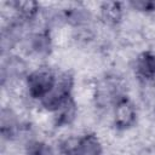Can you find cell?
Returning <instances> with one entry per match:
<instances>
[{
	"instance_id": "6da1fadb",
	"label": "cell",
	"mask_w": 155,
	"mask_h": 155,
	"mask_svg": "<svg viewBox=\"0 0 155 155\" xmlns=\"http://www.w3.org/2000/svg\"><path fill=\"white\" fill-rule=\"evenodd\" d=\"M73 85V79L70 75H62L56 82L52 90L41 99L44 107L50 110H58L69 98L70 90Z\"/></svg>"
},
{
	"instance_id": "7a4b0ae2",
	"label": "cell",
	"mask_w": 155,
	"mask_h": 155,
	"mask_svg": "<svg viewBox=\"0 0 155 155\" xmlns=\"http://www.w3.org/2000/svg\"><path fill=\"white\" fill-rule=\"evenodd\" d=\"M56 79L48 70H36L28 78L29 93L34 98H44L54 86Z\"/></svg>"
},
{
	"instance_id": "3957f363",
	"label": "cell",
	"mask_w": 155,
	"mask_h": 155,
	"mask_svg": "<svg viewBox=\"0 0 155 155\" xmlns=\"http://www.w3.org/2000/svg\"><path fill=\"white\" fill-rule=\"evenodd\" d=\"M136 121V110L132 103L126 99H119L115 108V124L119 128H127Z\"/></svg>"
},
{
	"instance_id": "277c9868",
	"label": "cell",
	"mask_w": 155,
	"mask_h": 155,
	"mask_svg": "<svg viewBox=\"0 0 155 155\" xmlns=\"http://www.w3.org/2000/svg\"><path fill=\"white\" fill-rule=\"evenodd\" d=\"M137 71L143 79H155V54L151 52L142 53L137 59Z\"/></svg>"
},
{
	"instance_id": "5b68a950",
	"label": "cell",
	"mask_w": 155,
	"mask_h": 155,
	"mask_svg": "<svg viewBox=\"0 0 155 155\" xmlns=\"http://www.w3.org/2000/svg\"><path fill=\"white\" fill-rule=\"evenodd\" d=\"M99 140L93 134H87L80 139V155H101Z\"/></svg>"
},
{
	"instance_id": "8992f818",
	"label": "cell",
	"mask_w": 155,
	"mask_h": 155,
	"mask_svg": "<svg viewBox=\"0 0 155 155\" xmlns=\"http://www.w3.org/2000/svg\"><path fill=\"white\" fill-rule=\"evenodd\" d=\"M102 17L107 23H117L121 18V5L119 2H104L102 5Z\"/></svg>"
},
{
	"instance_id": "52a82bcc",
	"label": "cell",
	"mask_w": 155,
	"mask_h": 155,
	"mask_svg": "<svg viewBox=\"0 0 155 155\" xmlns=\"http://www.w3.org/2000/svg\"><path fill=\"white\" fill-rule=\"evenodd\" d=\"M57 111H58V115H57V119H56L57 125L69 124L74 119V115H75V104L69 98Z\"/></svg>"
},
{
	"instance_id": "ba28073f",
	"label": "cell",
	"mask_w": 155,
	"mask_h": 155,
	"mask_svg": "<svg viewBox=\"0 0 155 155\" xmlns=\"http://www.w3.org/2000/svg\"><path fill=\"white\" fill-rule=\"evenodd\" d=\"M16 119L11 114L10 110H2V116H1V133L5 137H12L16 132Z\"/></svg>"
},
{
	"instance_id": "9c48e42d",
	"label": "cell",
	"mask_w": 155,
	"mask_h": 155,
	"mask_svg": "<svg viewBox=\"0 0 155 155\" xmlns=\"http://www.w3.org/2000/svg\"><path fill=\"white\" fill-rule=\"evenodd\" d=\"M13 5L16 10L19 12V15L25 19L34 17L35 13L38 12V4L34 1H17Z\"/></svg>"
},
{
	"instance_id": "30bf717a",
	"label": "cell",
	"mask_w": 155,
	"mask_h": 155,
	"mask_svg": "<svg viewBox=\"0 0 155 155\" xmlns=\"http://www.w3.org/2000/svg\"><path fill=\"white\" fill-rule=\"evenodd\" d=\"M61 155H80V139L70 138L61 144Z\"/></svg>"
},
{
	"instance_id": "8fae6325",
	"label": "cell",
	"mask_w": 155,
	"mask_h": 155,
	"mask_svg": "<svg viewBox=\"0 0 155 155\" xmlns=\"http://www.w3.org/2000/svg\"><path fill=\"white\" fill-rule=\"evenodd\" d=\"M33 47L38 52H47L50 48V38L46 33L38 34L33 40Z\"/></svg>"
},
{
	"instance_id": "7c38bea8",
	"label": "cell",
	"mask_w": 155,
	"mask_h": 155,
	"mask_svg": "<svg viewBox=\"0 0 155 155\" xmlns=\"http://www.w3.org/2000/svg\"><path fill=\"white\" fill-rule=\"evenodd\" d=\"M28 155H48V149L45 144L35 142L31 143L28 148Z\"/></svg>"
},
{
	"instance_id": "4fadbf2b",
	"label": "cell",
	"mask_w": 155,
	"mask_h": 155,
	"mask_svg": "<svg viewBox=\"0 0 155 155\" xmlns=\"http://www.w3.org/2000/svg\"><path fill=\"white\" fill-rule=\"evenodd\" d=\"M132 5L142 11H153L155 10V2L153 1H138V2H132Z\"/></svg>"
}]
</instances>
